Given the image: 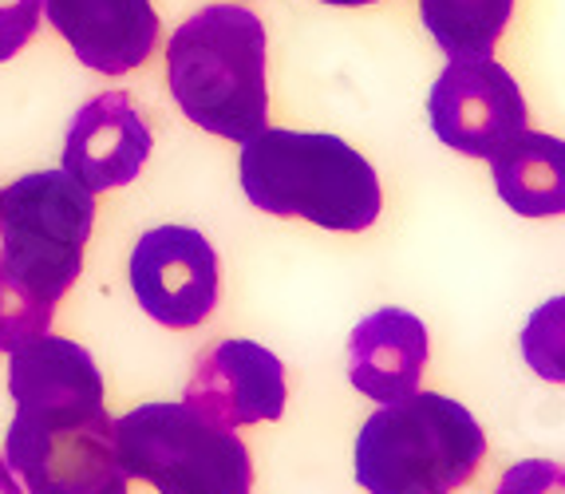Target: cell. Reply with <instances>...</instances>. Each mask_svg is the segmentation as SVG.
<instances>
[{
    "label": "cell",
    "mask_w": 565,
    "mask_h": 494,
    "mask_svg": "<svg viewBox=\"0 0 565 494\" xmlns=\"http://www.w3.org/2000/svg\"><path fill=\"white\" fill-rule=\"evenodd\" d=\"M92 226L95 194L67 171L24 174L0 191V261L52 304L76 286Z\"/></svg>",
    "instance_id": "8992f818"
},
{
    "label": "cell",
    "mask_w": 565,
    "mask_h": 494,
    "mask_svg": "<svg viewBox=\"0 0 565 494\" xmlns=\"http://www.w3.org/2000/svg\"><path fill=\"white\" fill-rule=\"evenodd\" d=\"M269 40L257 12L206 4L167 44V87L190 124L245 143L269 127Z\"/></svg>",
    "instance_id": "3957f363"
},
{
    "label": "cell",
    "mask_w": 565,
    "mask_h": 494,
    "mask_svg": "<svg viewBox=\"0 0 565 494\" xmlns=\"http://www.w3.org/2000/svg\"><path fill=\"white\" fill-rule=\"evenodd\" d=\"M40 32V4L36 0H17V4H0V64L12 60L32 44Z\"/></svg>",
    "instance_id": "e0dca14e"
},
{
    "label": "cell",
    "mask_w": 565,
    "mask_h": 494,
    "mask_svg": "<svg viewBox=\"0 0 565 494\" xmlns=\"http://www.w3.org/2000/svg\"><path fill=\"white\" fill-rule=\"evenodd\" d=\"M321 4H332V9H364V4H376V0H321Z\"/></svg>",
    "instance_id": "d6986e66"
},
{
    "label": "cell",
    "mask_w": 565,
    "mask_h": 494,
    "mask_svg": "<svg viewBox=\"0 0 565 494\" xmlns=\"http://www.w3.org/2000/svg\"><path fill=\"white\" fill-rule=\"evenodd\" d=\"M435 139L467 159H490L530 127L526 96L507 67L487 60H451L427 96Z\"/></svg>",
    "instance_id": "52a82bcc"
},
{
    "label": "cell",
    "mask_w": 565,
    "mask_h": 494,
    "mask_svg": "<svg viewBox=\"0 0 565 494\" xmlns=\"http://www.w3.org/2000/svg\"><path fill=\"white\" fill-rule=\"evenodd\" d=\"M151 127L131 104V96L104 92L72 115L64 139V171L84 182L92 194L119 191L139 179L151 159Z\"/></svg>",
    "instance_id": "30bf717a"
},
{
    "label": "cell",
    "mask_w": 565,
    "mask_h": 494,
    "mask_svg": "<svg viewBox=\"0 0 565 494\" xmlns=\"http://www.w3.org/2000/svg\"><path fill=\"white\" fill-rule=\"evenodd\" d=\"M487 455L479 419L459 399L419 391L380 404L356 436V483L367 494H451Z\"/></svg>",
    "instance_id": "277c9868"
},
{
    "label": "cell",
    "mask_w": 565,
    "mask_h": 494,
    "mask_svg": "<svg viewBox=\"0 0 565 494\" xmlns=\"http://www.w3.org/2000/svg\"><path fill=\"white\" fill-rule=\"evenodd\" d=\"M0 494H24L17 483V475H12V466L4 463V459H0Z\"/></svg>",
    "instance_id": "ac0fdd59"
},
{
    "label": "cell",
    "mask_w": 565,
    "mask_h": 494,
    "mask_svg": "<svg viewBox=\"0 0 565 494\" xmlns=\"http://www.w3.org/2000/svg\"><path fill=\"white\" fill-rule=\"evenodd\" d=\"M17 416L4 463L29 494H127L115 455V419L104 404V372L84 344L40 333L9 352Z\"/></svg>",
    "instance_id": "6da1fadb"
},
{
    "label": "cell",
    "mask_w": 565,
    "mask_h": 494,
    "mask_svg": "<svg viewBox=\"0 0 565 494\" xmlns=\"http://www.w3.org/2000/svg\"><path fill=\"white\" fill-rule=\"evenodd\" d=\"M494 191L522 218H557L565 210V147L557 135L519 131L490 154Z\"/></svg>",
    "instance_id": "4fadbf2b"
},
{
    "label": "cell",
    "mask_w": 565,
    "mask_h": 494,
    "mask_svg": "<svg viewBox=\"0 0 565 494\" xmlns=\"http://www.w3.org/2000/svg\"><path fill=\"white\" fill-rule=\"evenodd\" d=\"M115 455L127 479H142L159 494L254 491L249 447L186 404H142L119 416Z\"/></svg>",
    "instance_id": "5b68a950"
},
{
    "label": "cell",
    "mask_w": 565,
    "mask_h": 494,
    "mask_svg": "<svg viewBox=\"0 0 565 494\" xmlns=\"http://www.w3.org/2000/svg\"><path fill=\"white\" fill-rule=\"evenodd\" d=\"M52 29L79 64L99 76H127L147 64L159 44V12L151 0H40Z\"/></svg>",
    "instance_id": "8fae6325"
},
{
    "label": "cell",
    "mask_w": 565,
    "mask_h": 494,
    "mask_svg": "<svg viewBox=\"0 0 565 494\" xmlns=\"http://www.w3.org/2000/svg\"><path fill=\"white\" fill-rule=\"evenodd\" d=\"M494 494H565V471L554 459H519L507 466Z\"/></svg>",
    "instance_id": "2e32d148"
},
{
    "label": "cell",
    "mask_w": 565,
    "mask_h": 494,
    "mask_svg": "<svg viewBox=\"0 0 565 494\" xmlns=\"http://www.w3.org/2000/svg\"><path fill=\"white\" fill-rule=\"evenodd\" d=\"M427 324L407 309H376L349 336V380L360 396L392 404L419 388L427 368Z\"/></svg>",
    "instance_id": "7c38bea8"
},
{
    "label": "cell",
    "mask_w": 565,
    "mask_h": 494,
    "mask_svg": "<svg viewBox=\"0 0 565 494\" xmlns=\"http://www.w3.org/2000/svg\"><path fill=\"white\" fill-rule=\"evenodd\" d=\"M242 191L274 218H301L332 234L376 226L384 191L372 162L337 135L262 127L242 143Z\"/></svg>",
    "instance_id": "7a4b0ae2"
},
{
    "label": "cell",
    "mask_w": 565,
    "mask_h": 494,
    "mask_svg": "<svg viewBox=\"0 0 565 494\" xmlns=\"http://www.w3.org/2000/svg\"><path fill=\"white\" fill-rule=\"evenodd\" d=\"M36 4H40V0H36Z\"/></svg>",
    "instance_id": "ffe728a7"
},
{
    "label": "cell",
    "mask_w": 565,
    "mask_h": 494,
    "mask_svg": "<svg viewBox=\"0 0 565 494\" xmlns=\"http://www.w3.org/2000/svg\"><path fill=\"white\" fill-rule=\"evenodd\" d=\"M285 364L257 341H217L194 364L186 380V408L237 431L285 416Z\"/></svg>",
    "instance_id": "9c48e42d"
},
{
    "label": "cell",
    "mask_w": 565,
    "mask_h": 494,
    "mask_svg": "<svg viewBox=\"0 0 565 494\" xmlns=\"http://www.w3.org/2000/svg\"><path fill=\"white\" fill-rule=\"evenodd\" d=\"M56 316V304L29 289L0 261V352H12L17 344L32 341V336L47 333Z\"/></svg>",
    "instance_id": "9a60e30c"
},
{
    "label": "cell",
    "mask_w": 565,
    "mask_h": 494,
    "mask_svg": "<svg viewBox=\"0 0 565 494\" xmlns=\"http://www.w3.org/2000/svg\"><path fill=\"white\" fill-rule=\"evenodd\" d=\"M131 293L139 309L162 329H199L217 304V254L202 229L154 226L131 249Z\"/></svg>",
    "instance_id": "ba28073f"
},
{
    "label": "cell",
    "mask_w": 565,
    "mask_h": 494,
    "mask_svg": "<svg viewBox=\"0 0 565 494\" xmlns=\"http://www.w3.org/2000/svg\"><path fill=\"white\" fill-rule=\"evenodd\" d=\"M419 17L447 60H487L514 17V0H419Z\"/></svg>",
    "instance_id": "5bb4252c"
}]
</instances>
